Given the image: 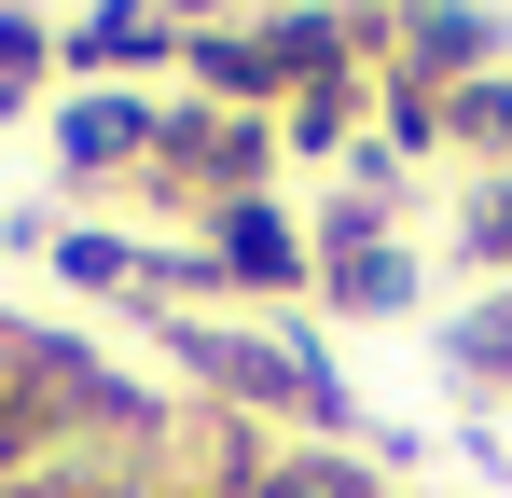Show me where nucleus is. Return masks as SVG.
<instances>
[{
    "mask_svg": "<svg viewBox=\"0 0 512 498\" xmlns=\"http://www.w3.org/2000/svg\"><path fill=\"white\" fill-rule=\"evenodd\" d=\"M111 153H153V125H139L125 97H97V111H70V166H111Z\"/></svg>",
    "mask_w": 512,
    "mask_h": 498,
    "instance_id": "423d86ee",
    "label": "nucleus"
},
{
    "mask_svg": "<svg viewBox=\"0 0 512 498\" xmlns=\"http://www.w3.org/2000/svg\"><path fill=\"white\" fill-rule=\"evenodd\" d=\"M457 249H471L485 277H512V180H471V208H457Z\"/></svg>",
    "mask_w": 512,
    "mask_h": 498,
    "instance_id": "39448f33",
    "label": "nucleus"
},
{
    "mask_svg": "<svg viewBox=\"0 0 512 498\" xmlns=\"http://www.w3.org/2000/svg\"><path fill=\"white\" fill-rule=\"evenodd\" d=\"M443 374L457 388H512V291H485V305L443 319Z\"/></svg>",
    "mask_w": 512,
    "mask_h": 498,
    "instance_id": "7ed1b4c3",
    "label": "nucleus"
},
{
    "mask_svg": "<svg viewBox=\"0 0 512 498\" xmlns=\"http://www.w3.org/2000/svg\"><path fill=\"white\" fill-rule=\"evenodd\" d=\"M443 153H485V180H512V70L443 97Z\"/></svg>",
    "mask_w": 512,
    "mask_h": 498,
    "instance_id": "f03ea898",
    "label": "nucleus"
},
{
    "mask_svg": "<svg viewBox=\"0 0 512 498\" xmlns=\"http://www.w3.org/2000/svg\"><path fill=\"white\" fill-rule=\"evenodd\" d=\"M222 263H236V277H305V236H291V222H277V208H250V194H236V208H222Z\"/></svg>",
    "mask_w": 512,
    "mask_h": 498,
    "instance_id": "20e7f679",
    "label": "nucleus"
},
{
    "mask_svg": "<svg viewBox=\"0 0 512 498\" xmlns=\"http://www.w3.org/2000/svg\"><path fill=\"white\" fill-rule=\"evenodd\" d=\"M499 14H388V56H402V70L388 83H416V97H457V83H485L499 70Z\"/></svg>",
    "mask_w": 512,
    "mask_h": 498,
    "instance_id": "f257e3e1",
    "label": "nucleus"
}]
</instances>
